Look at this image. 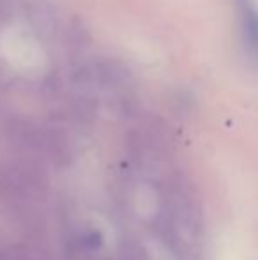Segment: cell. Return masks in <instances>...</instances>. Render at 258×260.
Masks as SVG:
<instances>
[{
    "label": "cell",
    "mask_w": 258,
    "mask_h": 260,
    "mask_svg": "<svg viewBox=\"0 0 258 260\" xmlns=\"http://www.w3.org/2000/svg\"><path fill=\"white\" fill-rule=\"evenodd\" d=\"M158 223L161 237L177 258L203 260L205 232L202 214L184 184L172 186L166 193Z\"/></svg>",
    "instance_id": "1"
},
{
    "label": "cell",
    "mask_w": 258,
    "mask_h": 260,
    "mask_svg": "<svg viewBox=\"0 0 258 260\" xmlns=\"http://www.w3.org/2000/svg\"><path fill=\"white\" fill-rule=\"evenodd\" d=\"M0 260H43L35 253L28 250H18V248H0Z\"/></svg>",
    "instance_id": "4"
},
{
    "label": "cell",
    "mask_w": 258,
    "mask_h": 260,
    "mask_svg": "<svg viewBox=\"0 0 258 260\" xmlns=\"http://www.w3.org/2000/svg\"><path fill=\"white\" fill-rule=\"evenodd\" d=\"M108 260H151V258H149V255L145 253V250L141 246L126 243L124 246L119 248L117 257L108 258Z\"/></svg>",
    "instance_id": "3"
},
{
    "label": "cell",
    "mask_w": 258,
    "mask_h": 260,
    "mask_svg": "<svg viewBox=\"0 0 258 260\" xmlns=\"http://www.w3.org/2000/svg\"><path fill=\"white\" fill-rule=\"evenodd\" d=\"M94 82L103 85L104 89H117L122 87L131 80V71L128 66H124L121 60H99L92 68Z\"/></svg>",
    "instance_id": "2"
}]
</instances>
